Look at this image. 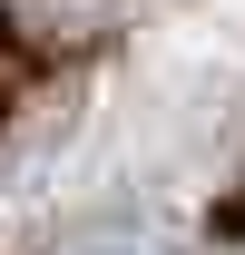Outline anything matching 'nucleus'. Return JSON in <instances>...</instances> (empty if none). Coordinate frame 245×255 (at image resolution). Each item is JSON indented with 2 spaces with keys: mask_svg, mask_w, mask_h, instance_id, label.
I'll return each instance as SVG.
<instances>
[]
</instances>
